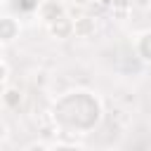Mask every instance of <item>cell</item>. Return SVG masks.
I'll return each instance as SVG.
<instances>
[{
	"instance_id": "obj_9",
	"label": "cell",
	"mask_w": 151,
	"mask_h": 151,
	"mask_svg": "<svg viewBox=\"0 0 151 151\" xmlns=\"http://www.w3.org/2000/svg\"><path fill=\"white\" fill-rule=\"evenodd\" d=\"M38 7H40L38 0H19V9L21 12H35Z\"/></svg>"
},
{
	"instance_id": "obj_15",
	"label": "cell",
	"mask_w": 151,
	"mask_h": 151,
	"mask_svg": "<svg viewBox=\"0 0 151 151\" xmlns=\"http://www.w3.org/2000/svg\"><path fill=\"white\" fill-rule=\"evenodd\" d=\"M5 137H7V125H5L2 120H0V142H2Z\"/></svg>"
},
{
	"instance_id": "obj_5",
	"label": "cell",
	"mask_w": 151,
	"mask_h": 151,
	"mask_svg": "<svg viewBox=\"0 0 151 151\" xmlns=\"http://www.w3.org/2000/svg\"><path fill=\"white\" fill-rule=\"evenodd\" d=\"M92 33H94V19L92 17L83 14V17L73 19V35L76 38H90Z\"/></svg>"
},
{
	"instance_id": "obj_6",
	"label": "cell",
	"mask_w": 151,
	"mask_h": 151,
	"mask_svg": "<svg viewBox=\"0 0 151 151\" xmlns=\"http://www.w3.org/2000/svg\"><path fill=\"white\" fill-rule=\"evenodd\" d=\"M21 99H24V94H21L19 87H5V92H2V104H5L7 109H19V106H21Z\"/></svg>"
},
{
	"instance_id": "obj_17",
	"label": "cell",
	"mask_w": 151,
	"mask_h": 151,
	"mask_svg": "<svg viewBox=\"0 0 151 151\" xmlns=\"http://www.w3.org/2000/svg\"><path fill=\"white\" fill-rule=\"evenodd\" d=\"M0 57H2V47H0Z\"/></svg>"
},
{
	"instance_id": "obj_2",
	"label": "cell",
	"mask_w": 151,
	"mask_h": 151,
	"mask_svg": "<svg viewBox=\"0 0 151 151\" xmlns=\"http://www.w3.org/2000/svg\"><path fill=\"white\" fill-rule=\"evenodd\" d=\"M38 12H40V19H42L47 26H50L52 21H57V19L66 17V7H64L59 0H45V2H40Z\"/></svg>"
},
{
	"instance_id": "obj_13",
	"label": "cell",
	"mask_w": 151,
	"mask_h": 151,
	"mask_svg": "<svg viewBox=\"0 0 151 151\" xmlns=\"http://www.w3.org/2000/svg\"><path fill=\"white\" fill-rule=\"evenodd\" d=\"M90 2H92V0H71V5H73V7H80V9H83V7H87Z\"/></svg>"
},
{
	"instance_id": "obj_8",
	"label": "cell",
	"mask_w": 151,
	"mask_h": 151,
	"mask_svg": "<svg viewBox=\"0 0 151 151\" xmlns=\"http://www.w3.org/2000/svg\"><path fill=\"white\" fill-rule=\"evenodd\" d=\"M109 5H111L113 17H118V19H125L130 14V9H132V0H111Z\"/></svg>"
},
{
	"instance_id": "obj_4",
	"label": "cell",
	"mask_w": 151,
	"mask_h": 151,
	"mask_svg": "<svg viewBox=\"0 0 151 151\" xmlns=\"http://www.w3.org/2000/svg\"><path fill=\"white\" fill-rule=\"evenodd\" d=\"M50 33L57 38V40H66V38H73V19L71 17H61L57 21L50 24Z\"/></svg>"
},
{
	"instance_id": "obj_11",
	"label": "cell",
	"mask_w": 151,
	"mask_h": 151,
	"mask_svg": "<svg viewBox=\"0 0 151 151\" xmlns=\"http://www.w3.org/2000/svg\"><path fill=\"white\" fill-rule=\"evenodd\" d=\"M26 151H50V149H47L42 142H33V144H28V146H26Z\"/></svg>"
},
{
	"instance_id": "obj_14",
	"label": "cell",
	"mask_w": 151,
	"mask_h": 151,
	"mask_svg": "<svg viewBox=\"0 0 151 151\" xmlns=\"http://www.w3.org/2000/svg\"><path fill=\"white\" fill-rule=\"evenodd\" d=\"M132 5H137V7L146 9V7H151V0H132Z\"/></svg>"
},
{
	"instance_id": "obj_1",
	"label": "cell",
	"mask_w": 151,
	"mask_h": 151,
	"mask_svg": "<svg viewBox=\"0 0 151 151\" xmlns=\"http://www.w3.org/2000/svg\"><path fill=\"white\" fill-rule=\"evenodd\" d=\"M66 99L73 104L71 111H64V109H54V120H59L64 127H71L76 132H87L97 120H99V113H101V106L97 101L94 94L90 92H71L66 94Z\"/></svg>"
},
{
	"instance_id": "obj_7",
	"label": "cell",
	"mask_w": 151,
	"mask_h": 151,
	"mask_svg": "<svg viewBox=\"0 0 151 151\" xmlns=\"http://www.w3.org/2000/svg\"><path fill=\"white\" fill-rule=\"evenodd\" d=\"M137 54L144 61H151V31H146V33L139 35V40H137Z\"/></svg>"
},
{
	"instance_id": "obj_16",
	"label": "cell",
	"mask_w": 151,
	"mask_h": 151,
	"mask_svg": "<svg viewBox=\"0 0 151 151\" xmlns=\"http://www.w3.org/2000/svg\"><path fill=\"white\" fill-rule=\"evenodd\" d=\"M92 2H99V5H109L111 0H92Z\"/></svg>"
},
{
	"instance_id": "obj_10",
	"label": "cell",
	"mask_w": 151,
	"mask_h": 151,
	"mask_svg": "<svg viewBox=\"0 0 151 151\" xmlns=\"http://www.w3.org/2000/svg\"><path fill=\"white\" fill-rule=\"evenodd\" d=\"M50 151H85L83 146H76V144H57L54 149H50Z\"/></svg>"
},
{
	"instance_id": "obj_12",
	"label": "cell",
	"mask_w": 151,
	"mask_h": 151,
	"mask_svg": "<svg viewBox=\"0 0 151 151\" xmlns=\"http://www.w3.org/2000/svg\"><path fill=\"white\" fill-rule=\"evenodd\" d=\"M7 73H9V71H7V66L0 61V85H5V80H7Z\"/></svg>"
},
{
	"instance_id": "obj_18",
	"label": "cell",
	"mask_w": 151,
	"mask_h": 151,
	"mask_svg": "<svg viewBox=\"0 0 151 151\" xmlns=\"http://www.w3.org/2000/svg\"><path fill=\"white\" fill-rule=\"evenodd\" d=\"M0 2H2V0H0Z\"/></svg>"
},
{
	"instance_id": "obj_3",
	"label": "cell",
	"mask_w": 151,
	"mask_h": 151,
	"mask_svg": "<svg viewBox=\"0 0 151 151\" xmlns=\"http://www.w3.org/2000/svg\"><path fill=\"white\" fill-rule=\"evenodd\" d=\"M19 38V21L9 14L0 17V42H12Z\"/></svg>"
}]
</instances>
